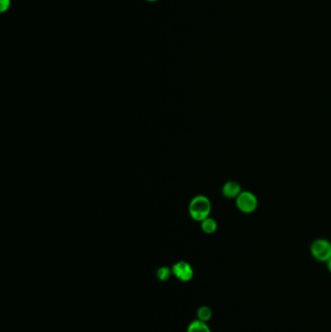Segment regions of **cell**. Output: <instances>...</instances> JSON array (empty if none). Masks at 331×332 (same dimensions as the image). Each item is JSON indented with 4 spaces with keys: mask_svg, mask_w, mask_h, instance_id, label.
I'll use <instances>...</instances> for the list:
<instances>
[{
    "mask_svg": "<svg viewBox=\"0 0 331 332\" xmlns=\"http://www.w3.org/2000/svg\"><path fill=\"white\" fill-rule=\"evenodd\" d=\"M188 212L190 217L197 222H202L209 217L211 212V202L206 197L198 196L189 203Z\"/></svg>",
    "mask_w": 331,
    "mask_h": 332,
    "instance_id": "cell-1",
    "label": "cell"
},
{
    "mask_svg": "<svg viewBox=\"0 0 331 332\" xmlns=\"http://www.w3.org/2000/svg\"><path fill=\"white\" fill-rule=\"evenodd\" d=\"M312 256L319 261L327 262L331 259V243L325 239H318L311 246Z\"/></svg>",
    "mask_w": 331,
    "mask_h": 332,
    "instance_id": "cell-2",
    "label": "cell"
},
{
    "mask_svg": "<svg viewBox=\"0 0 331 332\" xmlns=\"http://www.w3.org/2000/svg\"><path fill=\"white\" fill-rule=\"evenodd\" d=\"M236 204L241 212L250 214L257 209L259 201L253 192L242 191L236 199Z\"/></svg>",
    "mask_w": 331,
    "mask_h": 332,
    "instance_id": "cell-3",
    "label": "cell"
},
{
    "mask_svg": "<svg viewBox=\"0 0 331 332\" xmlns=\"http://www.w3.org/2000/svg\"><path fill=\"white\" fill-rule=\"evenodd\" d=\"M172 273L174 274L177 279L182 282H188L191 280L195 274L192 267L186 261H179L176 264H174L172 268Z\"/></svg>",
    "mask_w": 331,
    "mask_h": 332,
    "instance_id": "cell-4",
    "label": "cell"
},
{
    "mask_svg": "<svg viewBox=\"0 0 331 332\" xmlns=\"http://www.w3.org/2000/svg\"><path fill=\"white\" fill-rule=\"evenodd\" d=\"M242 192L241 189V186L239 185L238 183L230 181L228 182L227 184H225V186L223 187V193L224 196L227 198H237L239 195Z\"/></svg>",
    "mask_w": 331,
    "mask_h": 332,
    "instance_id": "cell-5",
    "label": "cell"
},
{
    "mask_svg": "<svg viewBox=\"0 0 331 332\" xmlns=\"http://www.w3.org/2000/svg\"><path fill=\"white\" fill-rule=\"evenodd\" d=\"M186 332H211V329L206 322H202L200 320H196L189 323Z\"/></svg>",
    "mask_w": 331,
    "mask_h": 332,
    "instance_id": "cell-6",
    "label": "cell"
},
{
    "mask_svg": "<svg viewBox=\"0 0 331 332\" xmlns=\"http://www.w3.org/2000/svg\"><path fill=\"white\" fill-rule=\"evenodd\" d=\"M217 225L216 220L214 218H205L204 220L201 222V229L208 234H211L217 230Z\"/></svg>",
    "mask_w": 331,
    "mask_h": 332,
    "instance_id": "cell-7",
    "label": "cell"
},
{
    "mask_svg": "<svg viewBox=\"0 0 331 332\" xmlns=\"http://www.w3.org/2000/svg\"><path fill=\"white\" fill-rule=\"evenodd\" d=\"M212 316H213V312L208 306H202L197 311V318L202 322H207L208 321H210L212 319Z\"/></svg>",
    "mask_w": 331,
    "mask_h": 332,
    "instance_id": "cell-8",
    "label": "cell"
},
{
    "mask_svg": "<svg viewBox=\"0 0 331 332\" xmlns=\"http://www.w3.org/2000/svg\"><path fill=\"white\" fill-rule=\"evenodd\" d=\"M172 274V270L169 269L168 267L166 266H163V267H160L159 269L157 270V273H156V276L157 278L160 281H167L170 276Z\"/></svg>",
    "mask_w": 331,
    "mask_h": 332,
    "instance_id": "cell-9",
    "label": "cell"
},
{
    "mask_svg": "<svg viewBox=\"0 0 331 332\" xmlns=\"http://www.w3.org/2000/svg\"><path fill=\"white\" fill-rule=\"evenodd\" d=\"M11 6V0H0V11L4 13L9 10Z\"/></svg>",
    "mask_w": 331,
    "mask_h": 332,
    "instance_id": "cell-10",
    "label": "cell"
},
{
    "mask_svg": "<svg viewBox=\"0 0 331 332\" xmlns=\"http://www.w3.org/2000/svg\"><path fill=\"white\" fill-rule=\"evenodd\" d=\"M326 264H327V268H328V270H329V271L331 272V259L330 260H327Z\"/></svg>",
    "mask_w": 331,
    "mask_h": 332,
    "instance_id": "cell-11",
    "label": "cell"
},
{
    "mask_svg": "<svg viewBox=\"0 0 331 332\" xmlns=\"http://www.w3.org/2000/svg\"><path fill=\"white\" fill-rule=\"evenodd\" d=\"M148 2H155V1H158V0H146Z\"/></svg>",
    "mask_w": 331,
    "mask_h": 332,
    "instance_id": "cell-12",
    "label": "cell"
}]
</instances>
